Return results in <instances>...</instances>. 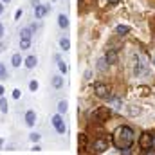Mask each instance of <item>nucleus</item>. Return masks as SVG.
Masks as SVG:
<instances>
[{
  "mask_svg": "<svg viewBox=\"0 0 155 155\" xmlns=\"http://www.w3.org/2000/svg\"><path fill=\"white\" fill-rule=\"evenodd\" d=\"M2 35H4V27H2V24H0V38H2Z\"/></svg>",
  "mask_w": 155,
  "mask_h": 155,
  "instance_id": "obj_31",
  "label": "nucleus"
},
{
  "mask_svg": "<svg viewBox=\"0 0 155 155\" xmlns=\"http://www.w3.org/2000/svg\"><path fill=\"white\" fill-rule=\"evenodd\" d=\"M78 141H79V150H78V152L83 153V152H85V144H87V135H85V134H79V135H78Z\"/></svg>",
  "mask_w": 155,
  "mask_h": 155,
  "instance_id": "obj_12",
  "label": "nucleus"
},
{
  "mask_svg": "<svg viewBox=\"0 0 155 155\" xmlns=\"http://www.w3.org/2000/svg\"><path fill=\"white\" fill-rule=\"evenodd\" d=\"M47 13H49V5H41V4H38V5L35 7V16H36L38 20L40 18H43Z\"/></svg>",
  "mask_w": 155,
  "mask_h": 155,
  "instance_id": "obj_7",
  "label": "nucleus"
},
{
  "mask_svg": "<svg viewBox=\"0 0 155 155\" xmlns=\"http://www.w3.org/2000/svg\"><path fill=\"white\" fill-rule=\"evenodd\" d=\"M29 88H31L33 92H35V90H38V81H35V79H33V81L29 83Z\"/></svg>",
  "mask_w": 155,
  "mask_h": 155,
  "instance_id": "obj_25",
  "label": "nucleus"
},
{
  "mask_svg": "<svg viewBox=\"0 0 155 155\" xmlns=\"http://www.w3.org/2000/svg\"><path fill=\"white\" fill-rule=\"evenodd\" d=\"M94 92H96V96L101 97V99H112L110 88H108L107 85H103V83H96V85H94Z\"/></svg>",
  "mask_w": 155,
  "mask_h": 155,
  "instance_id": "obj_3",
  "label": "nucleus"
},
{
  "mask_svg": "<svg viewBox=\"0 0 155 155\" xmlns=\"http://www.w3.org/2000/svg\"><path fill=\"white\" fill-rule=\"evenodd\" d=\"M58 25L61 27V29H67L69 27V18H67V15H58Z\"/></svg>",
  "mask_w": 155,
  "mask_h": 155,
  "instance_id": "obj_10",
  "label": "nucleus"
},
{
  "mask_svg": "<svg viewBox=\"0 0 155 155\" xmlns=\"http://www.w3.org/2000/svg\"><path fill=\"white\" fill-rule=\"evenodd\" d=\"M152 143H153V132H144V134H141V137H139V148L143 150V153L152 148Z\"/></svg>",
  "mask_w": 155,
  "mask_h": 155,
  "instance_id": "obj_2",
  "label": "nucleus"
},
{
  "mask_svg": "<svg viewBox=\"0 0 155 155\" xmlns=\"http://www.w3.org/2000/svg\"><path fill=\"white\" fill-rule=\"evenodd\" d=\"M52 124H54V128H56L58 134H65V124H63V119H61L60 114L52 117Z\"/></svg>",
  "mask_w": 155,
  "mask_h": 155,
  "instance_id": "obj_6",
  "label": "nucleus"
},
{
  "mask_svg": "<svg viewBox=\"0 0 155 155\" xmlns=\"http://www.w3.org/2000/svg\"><path fill=\"white\" fill-rule=\"evenodd\" d=\"M107 65H108V61H107L105 58H101V60L97 61V69H99V71H105V69H107Z\"/></svg>",
  "mask_w": 155,
  "mask_h": 155,
  "instance_id": "obj_21",
  "label": "nucleus"
},
{
  "mask_svg": "<svg viewBox=\"0 0 155 155\" xmlns=\"http://www.w3.org/2000/svg\"><path fill=\"white\" fill-rule=\"evenodd\" d=\"M67 107H69L67 101H60V103H58V112H60V114H65V112H67Z\"/></svg>",
  "mask_w": 155,
  "mask_h": 155,
  "instance_id": "obj_20",
  "label": "nucleus"
},
{
  "mask_svg": "<svg viewBox=\"0 0 155 155\" xmlns=\"http://www.w3.org/2000/svg\"><path fill=\"white\" fill-rule=\"evenodd\" d=\"M52 87H54V88H61V87H63V78L61 76H52Z\"/></svg>",
  "mask_w": 155,
  "mask_h": 155,
  "instance_id": "obj_15",
  "label": "nucleus"
},
{
  "mask_svg": "<svg viewBox=\"0 0 155 155\" xmlns=\"http://www.w3.org/2000/svg\"><path fill=\"white\" fill-rule=\"evenodd\" d=\"M29 139H31L33 143H38V141H40V134H36V132H33V134L29 135Z\"/></svg>",
  "mask_w": 155,
  "mask_h": 155,
  "instance_id": "obj_24",
  "label": "nucleus"
},
{
  "mask_svg": "<svg viewBox=\"0 0 155 155\" xmlns=\"http://www.w3.org/2000/svg\"><path fill=\"white\" fill-rule=\"evenodd\" d=\"M33 152H36V153H38V152H41V148H40L38 144H35V148H33Z\"/></svg>",
  "mask_w": 155,
  "mask_h": 155,
  "instance_id": "obj_29",
  "label": "nucleus"
},
{
  "mask_svg": "<svg viewBox=\"0 0 155 155\" xmlns=\"http://www.w3.org/2000/svg\"><path fill=\"white\" fill-rule=\"evenodd\" d=\"M31 47V38H20V49H29Z\"/></svg>",
  "mask_w": 155,
  "mask_h": 155,
  "instance_id": "obj_19",
  "label": "nucleus"
},
{
  "mask_svg": "<svg viewBox=\"0 0 155 155\" xmlns=\"http://www.w3.org/2000/svg\"><path fill=\"white\" fill-rule=\"evenodd\" d=\"M2 144H4V141H2V139H0V148H2Z\"/></svg>",
  "mask_w": 155,
  "mask_h": 155,
  "instance_id": "obj_34",
  "label": "nucleus"
},
{
  "mask_svg": "<svg viewBox=\"0 0 155 155\" xmlns=\"http://www.w3.org/2000/svg\"><path fill=\"white\" fill-rule=\"evenodd\" d=\"M35 123H36V114H35L33 110L25 112V124H27V126H35Z\"/></svg>",
  "mask_w": 155,
  "mask_h": 155,
  "instance_id": "obj_9",
  "label": "nucleus"
},
{
  "mask_svg": "<svg viewBox=\"0 0 155 155\" xmlns=\"http://www.w3.org/2000/svg\"><path fill=\"white\" fill-rule=\"evenodd\" d=\"M60 47H61L63 51H69V49H71V40L69 38H61L60 40Z\"/></svg>",
  "mask_w": 155,
  "mask_h": 155,
  "instance_id": "obj_18",
  "label": "nucleus"
},
{
  "mask_svg": "<svg viewBox=\"0 0 155 155\" xmlns=\"http://www.w3.org/2000/svg\"><path fill=\"white\" fill-rule=\"evenodd\" d=\"M56 61H58V69L63 72V74H67V71H69V67H67V63L60 58V56H56Z\"/></svg>",
  "mask_w": 155,
  "mask_h": 155,
  "instance_id": "obj_14",
  "label": "nucleus"
},
{
  "mask_svg": "<svg viewBox=\"0 0 155 155\" xmlns=\"http://www.w3.org/2000/svg\"><path fill=\"white\" fill-rule=\"evenodd\" d=\"M20 94H22V92H20V88H15V90H13V97H15V99H18V97H20Z\"/></svg>",
  "mask_w": 155,
  "mask_h": 155,
  "instance_id": "obj_26",
  "label": "nucleus"
},
{
  "mask_svg": "<svg viewBox=\"0 0 155 155\" xmlns=\"http://www.w3.org/2000/svg\"><path fill=\"white\" fill-rule=\"evenodd\" d=\"M107 2H108L110 5H116V4H119V2H121V0H107Z\"/></svg>",
  "mask_w": 155,
  "mask_h": 155,
  "instance_id": "obj_28",
  "label": "nucleus"
},
{
  "mask_svg": "<svg viewBox=\"0 0 155 155\" xmlns=\"http://www.w3.org/2000/svg\"><path fill=\"white\" fill-rule=\"evenodd\" d=\"M116 33H117V35H128V33H130V27H128V25H121V24H119V25L116 27Z\"/></svg>",
  "mask_w": 155,
  "mask_h": 155,
  "instance_id": "obj_17",
  "label": "nucleus"
},
{
  "mask_svg": "<svg viewBox=\"0 0 155 155\" xmlns=\"http://www.w3.org/2000/svg\"><path fill=\"white\" fill-rule=\"evenodd\" d=\"M0 112H4V114L7 112V101H5L2 96H0Z\"/></svg>",
  "mask_w": 155,
  "mask_h": 155,
  "instance_id": "obj_22",
  "label": "nucleus"
},
{
  "mask_svg": "<svg viewBox=\"0 0 155 155\" xmlns=\"http://www.w3.org/2000/svg\"><path fill=\"white\" fill-rule=\"evenodd\" d=\"M22 63H24L22 56H20V54H13V58H11V65H13V67H20Z\"/></svg>",
  "mask_w": 155,
  "mask_h": 155,
  "instance_id": "obj_13",
  "label": "nucleus"
},
{
  "mask_svg": "<svg viewBox=\"0 0 155 155\" xmlns=\"http://www.w3.org/2000/svg\"><path fill=\"white\" fill-rule=\"evenodd\" d=\"M0 96H4V87L0 85Z\"/></svg>",
  "mask_w": 155,
  "mask_h": 155,
  "instance_id": "obj_32",
  "label": "nucleus"
},
{
  "mask_svg": "<svg viewBox=\"0 0 155 155\" xmlns=\"http://www.w3.org/2000/svg\"><path fill=\"white\" fill-rule=\"evenodd\" d=\"M31 36H33V29L31 27H24L20 31V38H31Z\"/></svg>",
  "mask_w": 155,
  "mask_h": 155,
  "instance_id": "obj_16",
  "label": "nucleus"
},
{
  "mask_svg": "<svg viewBox=\"0 0 155 155\" xmlns=\"http://www.w3.org/2000/svg\"><path fill=\"white\" fill-rule=\"evenodd\" d=\"M25 67L27 69H35L36 67V63H38V60H36V56H29V58H25Z\"/></svg>",
  "mask_w": 155,
  "mask_h": 155,
  "instance_id": "obj_11",
  "label": "nucleus"
},
{
  "mask_svg": "<svg viewBox=\"0 0 155 155\" xmlns=\"http://www.w3.org/2000/svg\"><path fill=\"white\" fill-rule=\"evenodd\" d=\"M114 146H116L119 152H123V150H130L132 148V144H134V141H135V135H134V130L130 128V126H126V124H123V126H119L116 130V134H114Z\"/></svg>",
  "mask_w": 155,
  "mask_h": 155,
  "instance_id": "obj_1",
  "label": "nucleus"
},
{
  "mask_svg": "<svg viewBox=\"0 0 155 155\" xmlns=\"http://www.w3.org/2000/svg\"><path fill=\"white\" fill-rule=\"evenodd\" d=\"M7 78V71H5V65L0 63V79H5Z\"/></svg>",
  "mask_w": 155,
  "mask_h": 155,
  "instance_id": "obj_23",
  "label": "nucleus"
},
{
  "mask_svg": "<svg viewBox=\"0 0 155 155\" xmlns=\"http://www.w3.org/2000/svg\"><path fill=\"white\" fill-rule=\"evenodd\" d=\"M108 150V141L105 139H96L94 144H92V152L94 153H105Z\"/></svg>",
  "mask_w": 155,
  "mask_h": 155,
  "instance_id": "obj_5",
  "label": "nucleus"
},
{
  "mask_svg": "<svg viewBox=\"0 0 155 155\" xmlns=\"http://www.w3.org/2000/svg\"><path fill=\"white\" fill-rule=\"evenodd\" d=\"M2 13H4V4L0 2V15H2Z\"/></svg>",
  "mask_w": 155,
  "mask_h": 155,
  "instance_id": "obj_30",
  "label": "nucleus"
},
{
  "mask_svg": "<svg viewBox=\"0 0 155 155\" xmlns=\"http://www.w3.org/2000/svg\"><path fill=\"white\" fill-rule=\"evenodd\" d=\"M105 60H107L110 65L117 63V52H116V49H110V51H107V54H105Z\"/></svg>",
  "mask_w": 155,
  "mask_h": 155,
  "instance_id": "obj_8",
  "label": "nucleus"
},
{
  "mask_svg": "<svg viewBox=\"0 0 155 155\" xmlns=\"http://www.w3.org/2000/svg\"><path fill=\"white\" fill-rule=\"evenodd\" d=\"M110 116H112V110H110L108 107H99L97 110L92 112V117H94L96 121H107Z\"/></svg>",
  "mask_w": 155,
  "mask_h": 155,
  "instance_id": "obj_4",
  "label": "nucleus"
},
{
  "mask_svg": "<svg viewBox=\"0 0 155 155\" xmlns=\"http://www.w3.org/2000/svg\"><path fill=\"white\" fill-rule=\"evenodd\" d=\"M2 2H5V4H7V2H11V0H2Z\"/></svg>",
  "mask_w": 155,
  "mask_h": 155,
  "instance_id": "obj_35",
  "label": "nucleus"
},
{
  "mask_svg": "<svg viewBox=\"0 0 155 155\" xmlns=\"http://www.w3.org/2000/svg\"><path fill=\"white\" fill-rule=\"evenodd\" d=\"M78 2H81V0H78Z\"/></svg>",
  "mask_w": 155,
  "mask_h": 155,
  "instance_id": "obj_36",
  "label": "nucleus"
},
{
  "mask_svg": "<svg viewBox=\"0 0 155 155\" xmlns=\"http://www.w3.org/2000/svg\"><path fill=\"white\" fill-rule=\"evenodd\" d=\"M4 49H5V45H4V43H0V52H2Z\"/></svg>",
  "mask_w": 155,
  "mask_h": 155,
  "instance_id": "obj_33",
  "label": "nucleus"
},
{
  "mask_svg": "<svg viewBox=\"0 0 155 155\" xmlns=\"http://www.w3.org/2000/svg\"><path fill=\"white\" fill-rule=\"evenodd\" d=\"M20 16H22V9H18V11L15 13V18H16V20H20Z\"/></svg>",
  "mask_w": 155,
  "mask_h": 155,
  "instance_id": "obj_27",
  "label": "nucleus"
}]
</instances>
